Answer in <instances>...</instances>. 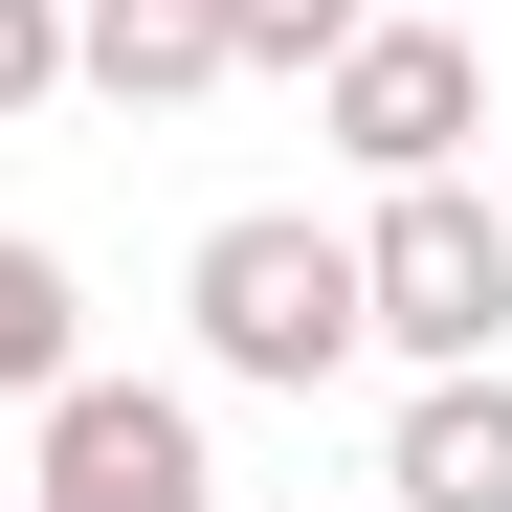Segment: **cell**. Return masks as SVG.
Instances as JSON below:
<instances>
[{
  "label": "cell",
  "instance_id": "10",
  "mask_svg": "<svg viewBox=\"0 0 512 512\" xmlns=\"http://www.w3.org/2000/svg\"><path fill=\"white\" fill-rule=\"evenodd\" d=\"M490 223H512V201H490Z\"/></svg>",
  "mask_w": 512,
  "mask_h": 512
},
{
  "label": "cell",
  "instance_id": "3",
  "mask_svg": "<svg viewBox=\"0 0 512 512\" xmlns=\"http://www.w3.org/2000/svg\"><path fill=\"white\" fill-rule=\"evenodd\" d=\"M23 423H45V490L23 512H223V446H201L179 379H90V357H67Z\"/></svg>",
  "mask_w": 512,
  "mask_h": 512
},
{
  "label": "cell",
  "instance_id": "1",
  "mask_svg": "<svg viewBox=\"0 0 512 512\" xmlns=\"http://www.w3.org/2000/svg\"><path fill=\"white\" fill-rule=\"evenodd\" d=\"M179 312H201V357H223L245 401H312V379H357V223H312V201H245V223H201Z\"/></svg>",
  "mask_w": 512,
  "mask_h": 512
},
{
  "label": "cell",
  "instance_id": "9",
  "mask_svg": "<svg viewBox=\"0 0 512 512\" xmlns=\"http://www.w3.org/2000/svg\"><path fill=\"white\" fill-rule=\"evenodd\" d=\"M45 90H67V0H0V134H23Z\"/></svg>",
  "mask_w": 512,
  "mask_h": 512
},
{
  "label": "cell",
  "instance_id": "2",
  "mask_svg": "<svg viewBox=\"0 0 512 512\" xmlns=\"http://www.w3.org/2000/svg\"><path fill=\"white\" fill-rule=\"evenodd\" d=\"M512 334V223L468 201V156L446 179H379V223H357V357H490Z\"/></svg>",
  "mask_w": 512,
  "mask_h": 512
},
{
  "label": "cell",
  "instance_id": "4",
  "mask_svg": "<svg viewBox=\"0 0 512 512\" xmlns=\"http://www.w3.org/2000/svg\"><path fill=\"white\" fill-rule=\"evenodd\" d=\"M312 134L357 156V179H446V156L490 134V45L468 23H357V45L312 67Z\"/></svg>",
  "mask_w": 512,
  "mask_h": 512
},
{
  "label": "cell",
  "instance_id": "6",
  "mask_svg": "<svg viewBox=\"0 0 512 512\" xmlns=\"http://www.w3.org/2000/svg\"><path fill=\"white\" fill-rule=\"evenodd\" d=\"M67 90H112V112H201V90H223V0H67Z\"/></svg>",
  "mask_w": 512,
  "mask_h": 512
},
{
  "label": "cell",
  "instance_id": "5",
  "mask_svg": "<svg viewBox=\"0 0 512 512\" xmlns=\"http://www.w3.org/2000/svg\"><path fill=\"white\" fill-rule=\"evenodd\" d=\"M379 512H512V379L490 357H446L401 401V446H379Z\"/></svg>",
  "mask_w": 512,
  "mask_h": 512
},
{
  "label": "cell",
  "instance_id": "8",
  "mask_svg": "<svg viewBox=\"0 0 512 512\" xmlns=\"http://www.w3.org/2000/svg\"><path fill=\"white\" fill-rule=\"evenodd\" d=\"M379 0H223V67H334Z\"/></svg>",
  "mask_w": 512,
  "mask_h": 512
},
{
  "label": "cell",
  "instance_id": "7",
  "mask_svg": "<svg viewBox=\"0 0 512 512\" xmlns=\"http://www.w3.org/2000/svg\"><path fill=\"white\" fill-rule=\"evenodd\" d=\"M67 357H90V312H67V245H23V223H0V401H45Z\"/></svg>",
  "mask_w": 512,
  "mask_h": 512
}]
</instances>
